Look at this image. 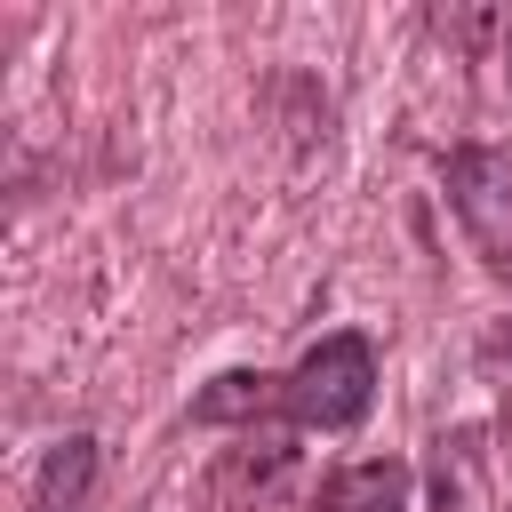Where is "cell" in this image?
Masks as SVG:
<instances>
[{
    "instance_id": "obj_1",
    "label": "cell",
    "mask_w": 512,
    "mask_h": 512,
    "mask_svg": "<svg viewBox=\"0 0 512 512\" xmlns=\"http://www.w3.org/2000/svg\"><path fill=\"white\" fill-rule=\"evenodd\" d=\"M376 400V352L368 336H320L288 376H216V392L200 400V424H224V416H288V424H320V432H344L360 424Z\"/></svg>"
},
{
    "instance_id": "obj_2",
    "label": "cell",
    "mask_w": 512,
    "mask_h": 512,
    "mask_svg": "<svg viewBox=\"0 0 512 512\" xmlns=\"http://www.w3.org/2000/svg\"><path fill=\"white\" fill-rule=\"evenodd\" d=\"M448 192H456L464 224L480 232L488 264L512 272V152H456L448 160Z\"/></svg>"
},
{
    "instance_id": "obj_3",
    "label": "cell",
    "mask_w": 512,
    "mask_h": 512,
    "mask_svg": "<svg viewBox=\"0 0 512 512\" xmlns=\"http://www.w3.org/2000/svg\"><path fill=\"white\" fill-rule=\"evenodd\" d=\"M320 512H408V464L376 456V464L336 472V488H328V504H320Z\"/></svg>"
},
{
    "instance_id": "obj_4",
    "label": "cell",
    "mask_w": 512,
    "mask_h": 512,
    "mask_svg": "<svg viewBox=\"0 0 512 512\" xmlns=\"http://www.w3.org/2000/svg\"><path fill=\"white\" fill-rule=\"evenodd\" d=\"M88 464H96V440H64V448L48 456V472H40V512H72Z\"/></svg>"
}]
</instances>
